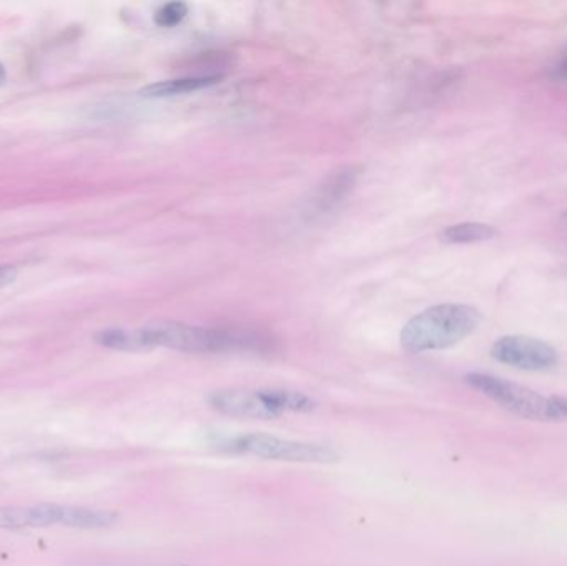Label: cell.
I'll use <instances>...</instances> for the list:
<instances>
[{
    "label": "cell",
    "instance_id": "cell-14",
    "mask_svg": "<svg viewBox=\"0 0 567 566\" xmlns=\"http://www.w3.org/2000/svg\"><path fill=\"white\" fill-rule=\"evenodd\" d=\"M3 80H6V70H3V66L0 65V83H2Z\"/></svg>",
    "mask_w": 567,
    "mask_h": 566
},
{
    "label": "cell",
    "instance_id": "cell-3",
    "mask_svg": "<svg viewBox=\"0 0 567 566\" xmlns=\"http://www.w3.org/2000/svg\"><path fill=\"white\" fill-rule=\"evenodd\" d=\"M118 521L115 512L62 504L0 505V531L72 528L103 531Z\"/></svg>",
    "mask_w": 567,
    "mask_h": 566
},
{
    "label": "cell",
    "instance_id": "cell-10",
    "mask_svg": "<svg viewBox=\"0 0 567 566\" xmlns=\"http://www.w3.org/2000/svg\"><path fill=\"white\" fill-rule=\"evenodd\" d=\"M496 236H498V229L488 223L466 222L443 229L440 238L449 245H478V243L492 241Z\"/></svg>",
    "mask_w": 567,
    "mask_h": 566
},
{
    "label": "cell",
    "instance_id": "cell-2",
    "mask_svg": "<svg viewBox=\"0 0 567 566\" xmlns=\"http://www.w3.org/2000/svg\"><path fill=\"white\" fill-rule=\"evenodd\" d=\"M482 315L478 309L458 302L433 306L406 322L400 342L412 354L442 351L465 341L478 329Z\"/></svg>",
    "mask_w": 567,
    "mask_h": 566
},
{
    "label": "cell",
    "instance_id": "cell-6",
    "mask_svg": "<svg viewBox=\"0 0 567 566\" xmlns=\"http://www.w3.org/2000/svg\"><path fill=\"white\" fill-rule=\"evenodd\" d=\"M219 447L235 454L252 455L265 461L292 464H332L339 454L330 445L317 442L289 441L266 434H246L219 442Z\"/></svg>",
    "mask_w": 567,
    "mask_h": 566
},
{
    "label": "cell",
    "instance_id": "cell-12",
    "mask_svg": "<svg viewBox=\"0 0 567 566\" xmlns=\"http://www.w3.org/2000/svg\"><path fill=\"white\" fill-rule=\"evenodd\" d=\"M549 76H551L555 82L567 83V55L559 59L558 62L549 69Z\"/></svg>",
    "mask_w": 567,
    "mask_h": 566
},
{
    "label": "cell",
    "instance_id": "cell-7",
    "mask_svg": "<svg viewBox=\"0 0 567 566\" xmlns=\"http://www.w3.org/2000/svg\"><path fill=\"white\" fill-rule=\"evenodd\" d=\"M492 358L499 364L526 372L551 371L559 352L549 342L529 336H505L493 344Z\"/></svg>",
    "mask_w": 567,
    "mask_h": 566
},
{
    "label": "cell",
    "instance_id": "cell-5",
    "mask_svg": "<svg viewBox=\"0 0 567 566\" xmlns=\"http://www.w3.org/2000/svg\"><path fill=\"white\" fill-rule=\"evenodd\" d=\"M209 405L229 418L271 421L286 414L313 411L317 404L309 395L287 389H226L213 392Z\"/></svg>",
    "mask_w": 567,
    "mask_h": 566
},
{
    "label": "cell",
    "instance_id": "cell-9",
    "mask_svg": "<svg viewBox=\"0 0 567 566\" xmlns=\"http://www.w3.org/2000/svg\"><path fill=\"white\" fill-rule=\"evenodd\" d=\"M221 82V75H193L183 79L166 80V82L153 83L142 90L146 99H166V96L186 95V93L198 92L209 89Z\"/></svg>",
    "mask_w": 567,
    "mask_h": 566
},
{
    "label": "cell",
    "instance_id": "cell-11",
    "mask_svg": "<svg viewBox=\"0 0 567 566\" xmlns=\"http://www.w3.org/2000/svg\"><path fill=\"white\" fill-rule=\"evenodd\" d=\"M186 16H188L186 3L169 2L156 10L155 22L159 27H176L185 20Z\"/></svg>",
    "mask_w": 567,
    "mask_h": 566
},
{
    "label": "cell",
    "instance_id": "cell-4",
    "mask_svg": "<svg viewBox=\"0 0 567 566\" xmlns=\"http://www.w3.org/2000/svg\"><path fill=\"white\" fill-rule=\"evenodd\" d=\"M465 381L470 388L482 392L489 401L516 418L535 422L567 421V399L561 395H545L508 379L483 372H472Z\"/></svg>",
    "mask_w": 567,
    "mask_h": 566
},
{
    "label": "cell",
    "instance_id": "cell-8",
    "mask_svg": "<svg viewBox=\"0 0 567 566\" xmlns=\"http://www.w3.org/2000/svg\"><path fill=\"white\" fill-rule=\"evenodd\" d=\"M357 179H359V169L353 168V166H347V168L339 169V172H333L319 186L316 195L310 199V205H312L317 213H323L327 209L333 208L337 203L342 202L352 192Z\"/></svg>",
    "mask_w": 567,
    "mask_h": 566
},
{
    "label": "cell",
    "instance_id": "cell-13",
    "mask_svg": "<svg viewBox=\"0 0 567 566\" xmlns=\"http://www.w3.org/2000/svg\"><path fill=\"white\" fill-rule=\"evenodd\" d=\"M17 271L12 266H0V286L9 285L16 279Z\"/></svg>",
    "mask_w": 567,
    "mask_h": 566
},
{
    "label": "cell",
    "instance_id": "cell-15",
    "mask_svg": "<svg viewBox=\"0 0 567 566\" xmlns=\"http://www.w3.org/2000/svg\"><path fill=\"white\" fill-rule=\"evenodd\" d=\"M563 222H565V225L567 226V212L563 213Z\"/></svg>",
    "mask_w": 567,
    "mask_h": 566
},
{
    "label": "cell",
    "instance_id": "cell-1",
    "mask_svg": "<svg viewBox=\"0 0 567 566\" xmlns=\"http://www.w3.org/2000/svg\"><path fill=\"white\" fill-rule=\"evenodd\" d=\"M103 348L116 351H150L166 348L195 354H219V352L261 351L268 348L265 336L248 329L198 328V326L168 325L150 326L145 329H106L96 335Z\"/></svg>",
    "mask_w": 567,
    "mask_h": 566
}]
</instances>
